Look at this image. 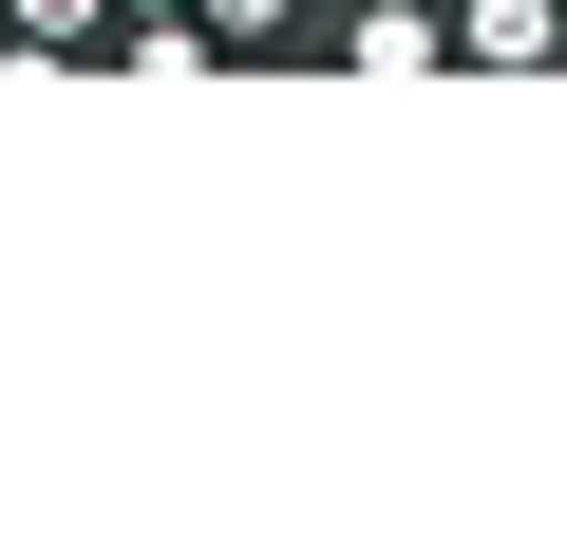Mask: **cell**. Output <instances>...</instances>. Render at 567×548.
Wrapping results in <instances>:
<instances>
[{"label":"cell","mask_w":567,"mask_h":548,"mask_svg":"<svg viewBox=\"0 0 567 548\" xmlns=\"http://www.w3.org/2000/svg\"><path fill=\"white\" fill-rule=\"evenodd\" d=\"M322 39H341V76H435L454 58V0H322Z\"/></svg>","instance_id":"obj_1"},{"label":"cell","mask_w":567,"mask_h":548,"mask_svg":"<svg viewBox=\"0 0 567 548\" xmlns=\"http://www.w3.org/2000/svg\"><path fill=\"white\" fill-rule=\"evenodd\" d=\"M454 58H492V76H548V58H567V0H454Z\"/></svg>","instance_id":"obj_2"},{"label":"cell","mask_w":567,"mask_h":548,"mask_svg":"<svg viewBox=\"0 0 567 548\" xmlns=\"http://www.w3.org/2000/svg\"><path fill=\"white\" fill-rule=\"evenodd\" d=\"M0 58H114V0H0Z\"/></svg>","instance_id":"obj_3"},{"label":"cell","mask_w":567,"mask_h":548,"mask_svg":"<svg viewBox=\"0 0 567 548\" xmlns=\"http://www.w3.org/2000/svg\"><path fill=\"white\" fill-rule=\"evenodd\" d=\"M114 58H133V76H208L227 39H208V0H171V20H114Z\"/></svg>","instance_id":"obj_4"},{"label":"cell","mask_w":567,"mask_h":548,"mask_svg":"<svg viewBox=\"0 0 567 548\" xmlns=\"http://www.w3.org/2000/svg\"><path fill=\"white\" fill-rule=\"evenodd\" d=\"M303 20H322V0H208V39H227V58H265V39H303Z\"/></svg>","instance_id":"obj_5"}]
</instances>
